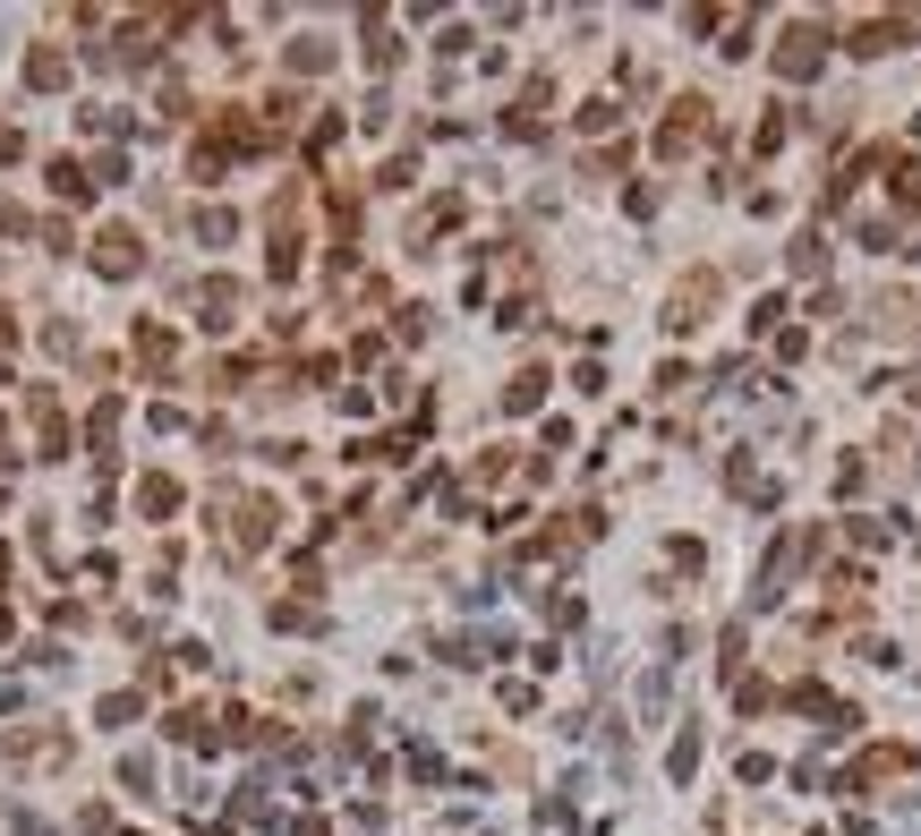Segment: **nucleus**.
Here are the masks:
<instances>
[{
    "label": "nucleus",
    "mask_w": 921,
    "mask_h": 836,
    "mask_svg": "<svg viewBox=\"0 0 921 836\" xmlns=\"http://www.w3.org/2000/svg\"><path fill=\"white\" fill-rule=\"evenodd\" d=\"M708 308H717V274H683L666 299V333H692V324H708Z\"/></svg>",
    "instance_id": "2"
},
{
    "label": "nucleus",
    "mask_w": 921,
    "mask_h": 836,
    "mask_svg": "<svg viewBox=\"0 0 921 836\" xmlns=\"http://www.w3.org/2000/svg\"><path fill=\"white\" fill-rule=\"evenodd\" d=\"M26 86H68V52H26Z\"/></svg>",
    "instance_id": "13"
},
{
    "label": "nucleus",
    "mask_w": 921,
    "mask_h": 836,
    "mask_svg": "<svg viewBox=\"0 0 921 836\" xmlns=\"http://www.w3.org/2000/svg\"><path fill=\"white\" fill-rule=\"evenodd\" d=\"M777 77H820V26H794L785 43H777Z\"/></svg>",
    "instance_id": "4"
},
{
    "label": "nucleus",
    "mask_w": 921,
    "mask_h": 836,
    "mask_svg": "<svg viewBox=\"0 0 921 836\" xmlns=\"http://www.w3.org/2000/svg\"><path fill=\"white\" fill-rule=\"evenodd\" d=\"M196 317L214 324V333H223V324H239V282H231V274H214V282H196Z\"/></svg>",
    "instance_id": "6"
},
{
    "label": "nucleus",
    "mask_w": 921,
    "mask_h": 836,
    "mask_svg": "<svg viewBox=\"0 0 921 836\" xmlns=\"http://www.w3.org/2000/svg\"><path fill=\"white\" fill-rule=\"evenodd\" d=\"M214 521H223V547L231 555H265L274 547V495H239V486H223V495H214Z\"/></svg>",
    "instance_id": "1"
},
{
    "label": "nucleus",
    "mask_w": 921,
    "mask_h": 836,
    "mask_svg": "<svg viewBox=\"0 0 921 836\" xmlns=\"http://www.w3.org/2000/svg\"><path fill=\"white\" fill-rule=\"evenodd\" d=\"M666 769H674V776H692V769H699V735H674V760H666Z\"/></svg>",
    "instance_id": "18"
},
{
    "label": "nucleus",
    "mask_w": 921,
    "mask_h": 836,
    "mask_svg": "<svg viewBox=\"0 0 921 836\" xmlns=\"http://www.w3.org/2000/svg\"><path fill=\"white\" fill-rule=\"evenodd\" d=\"M34 436H43V461H61V452H68V418H61L52 393H34Z\"/></svg>",
    "instance_id": "7"
},
{
    "label": "nucleus",
    "mask_w": 921,
    "mask_h": 836,
    "mask_svg": "<svg viewBox=\"0 0 921 836\" xmlns=\"http://www.w3.org/2000/svg\"><path fill=\"white\" fill-rule=\"evenodd\" d=\"M538 401H546V367H521L504 385V410H538Z\"/></svg>",
    "instance_id": "10"
},
{
    "label": "nucleus",
    "mask_w": 921,
    "mask_h": 836,
    "mask_svg": "<svg viewBox=\"0 0 921 836\" xmlns=\"http://www.w3.org/2000/svg\"><path fill=\"white\" fill-rule=\"evenodd\" d=\"M904 43V26L896 18H870V26H854V52H896Z\"/></svg>",
    "instance_id": "12"
},
{
    "label": "nucleus",
    "mask_w": 921,
    "mask_h": 836,
    "mask_svg": "<svg viewBox=\"0 0 921 836\" xmlns=\"http://www.w3.org/2000/svg\"><path fill=\"white\" fill-rule=\"evenodd\" d=\"M137 513H146V521H171V513H180V486H171V479H146V486H137Z\"/></svg>",
    "instance_id": "8"
},
{
    "label": "nucleus",
    "mask_w": 921,
    "mask_h": 836,
    "mask_svg": "<svg viewBox=\"0 0 921 836\" xmlns=\"http://www.w3.org/2000/svg\"><path fill=\"white\" fill-rule=\"evenodd\" d=\"M231 231H239L231 205H205V214H196V239H205V248H231Z\"/></svg>",
    "instance_id": "11"
},
{
    "label": "nucleus",
    "mask_w": 921,
    "mask_h": 836,
    "mask_svg": "<svg viewBox=\"0 0 921 836\" xmlns=\"http://www.w3.org/2000/svg\"><path fill=\"white\" fill-rule=\"evenodd\" d=\"M538 836H572V803H538Z\"/></svg>",
    "instance_id": "16"
},
{
    "label": "nucleus",
    "mask_w": 921,
    "mask_h": 836,
    "mask_svg": "<svg viewBox=\"0 0 921 836\" xmlns=\"http://www.w3.org/2000/svg\"><path fill=\"white\" fill-rule=\"evenodd\" d=\"M666 564H674V572H699L708 555H699V538H674V547H666Z\"/></svg>",
    "instance_id": "17"
},
{
    "label": "nucleus",
    "mask_w": 921,
    "mask_h": 836,
    "mask_svg": "<svg viewBox=\"0 0 921 836\" xmlns=\"http://www.w3.org/2000/svg\"><path fill=\"white\" fill-rule=\"evenodd\" d=\"M52 189H61V196H86L95 180H86V162H52Z\"/></svg>",
    "instance_id": "15"
},
{
    "label": "nucleus",
    "mask_w": 921,
    "mask_h": 836,
    "mask_svg": "<svg viewBox=\"0 0 921 836\" xmlns=\"http://www.w3.org/2000/svg\"><path fill=\"white\" fill-rule=\"evenodd\" d=\"M137 358H146V367H171V358H180V342H171V333H162V324H137Z\"/></svg>",
    "instance_id": "9"
},
{
    "label": "nucleus",
    "mask_w": 921,
    "mask_h": 836,
    "mask_svg": "<svg viewBox=\"0 0 921 836\" xmlns=\"http://www.w3.org/2000/svg\"><path fill=\"white\" fill-rule=\"evenodd\" d=\"M794 274H827V239H820V231H802V239H794Z\"/></svg>",
    "instance_id": "14"
},
{
    "label": "nucleus",
    "mask_w": 921,
    "mask_h": 836,
    "mask_svg": "<svg viewBox=\"0 0 921 836\" xmlns=\"http://www.w3.org/2000/svg\"><path fill=\"white\" fill-rule=\"evenodd\" d=\"M95 265H103V274H111V282H128V274L146 265V248H137V231H120V223H111V231H103V239H95Z\"/></svg>",
    "instance_id": "5"
},
{
    "label": "nucleus",
    "mask_w": 921,
    "mask_h": 836,
    "mask_svg": "<svg viewBox=\"0 0 921 836\" xmlns=\"http://www.w3.org/2000/svg\"><path fill=\"white\" fill-rule=\"evenodd\" d=\"M0 342H9V308H0Z\"/></svg>",
    "instance_id": "19"
},
{
    "label": "nucleus",
    "mask_w": 921,
    "mask_h": 836,
    "mask_svg": "<svg viewBox=\"0 0 921 836\" xmlns=\"http://www.w3.org/2000/svg\"><path fill=\"white\" fill-rule=\"evenodd\" d=\"M699 137H708V103H699V95H683V103H674V120L657 129V154H692Z\"/></svg>",
    "instance_id": "3"
}]
</instances>
